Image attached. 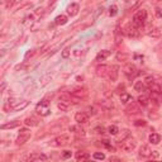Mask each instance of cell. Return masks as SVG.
<instances>
[{
    "instance_id": "cell-5",
    "label": "cell",
    "mask_w": 162,
    "mask_h": 162,
    "mask_svg": "<svg viewBox=\"0 0 162 162\" xmlns=\"http://www.w3.org/2000/svg\"><path fill=\"white\" fill-rule=\"evenodd\" d=\"M29 138H31V130H29L28 128H22L19 132L18 138L15 140V143L18 144V146H22V144H24L25 142H28Z\"/></svg>"
},
{
    "instance_id": "cell-28",
    "label": "cell",
    "mask_w": 162,
    "mask_h": 162,
    "mask_svg": "<svg viewBox=\"0 0 162 162\" xmlns=\"http://www.w3.org/2000/svg\"><path fill=\"white\" fill-rule=\"evenodd\" d=\"M143 81H144V84H146V86H147V89H150V87L152 86V85H153V84H155V82H156V81H155V79H153V76H151V75H148V76H146V79H144Z\"/></svg>"
},
{
    "instance_id": "cell-16",
    "label": "cell",
    "mask_w": 162,
    "mask_h": 162,
    "mask_svg": "<svg viewBox=\"0 0 162 162\" xmlns=\"http://www.w3.org/2000/svg\"><path fill=\"white\" fill-rule=\"evenodd\" d=\"M24 124L28 125V127H37L38 124H39V119H38L37 117H34V115L28 117V118L24 120Z\"/></svg>"
},
{
    "instance_id": "cell-45",
    "label": "cell",
    "mask_w": 162,
    "mask_h": 162,
    "mask_svg": "<svg viewBox=\"0 0 162 162\" xmlns=\"http://www.w3.org/2000/svg\"><path fill=\"white\" fill-rule=\"evenodd\" d=\"M109 161H119V158H118V157H110Z\"/></svg>"
},
{
    "instance_id": "cell-7",
    "label": "cell",
    "mask_w": 162,
    "mask_h": 162,
    "mask_svg": "<svg viewBox=\"0 0 162 162\" xmlns=\"http://www.w3.org/2000/svg\"><path fill=\"white\" fill-rule=\"evenodd\" d=\"M123 72L128 76V77H134L135 75H138V70L137 67H135L134 65H132V63H127V65L124 66V69H123Z\"/></svg>"
},
{
    "instance_id": "cell-39",
    "label": "cell",
    "mask_w": 162,
    "mask_h": 162,
    "mask_svg": "<svg viewBox=\"0 0 162 162\" xmlns=\"http://www.w3.org/2000/svg\"><path fill=\"white\" fill-rule=\"evenodd\" d=\"M155 13H156V16H157V18H162V9H161V8H156Z\"/></svg>"
},
{
    "instance_id": "cell-4",
    "label": "cell",
    "mask_w": 162,
    "mask_h": 162,
    "mask_svg": "<svg viewBox=\"0 0 162 162\" xmlns=\"http://www.w3.org/2000/svg\"><path fill=\"white\" fill-rule=\"evenodd\" d=\"M123 33H124L127 37H129V38H134V37L139 36V28L137 27V25H134L133 23H129V24H127L124 27Z\"/></svg>"
},
{
    "instance_id": "cell-1",
    "label": "cell",
    "mask_w": 162,
    "mask_h": 162,
    "mask_svg": "<svg viewBox=\"0 0 162 162\" xmlns=\"http://www.w3.org/2000/svg\"><path fill=\"white\" fill-rule=\"evenodd\" d=\"M146 22H147V11L144 9H139L133 15V19H132V23H133L134 25H137L139 29L144 27Z\"/></svg>"
},
{
    "instance_id": "cell-33",
    "label": "cell",
    "mask_w": 162,
    "mask_h": 162,
    "mask_svg": "<svg viewBox=\"0 0 162 162\" xmlns=\"http://www.w3.org/2000/svg\"><path fill=\"white\" fill-rule=\"evenodd\" d=\"M134 125L135 127H144V125H147V122L143 120V119H138V120L134 122Z\"/></svg>"
},
{
    "instance_id": "cell-35",
    "label": "cell",
    "mask_w": 162,
    "mask_h": 162,
    "mask_svg": "<svg viewBox=\"0 0 162 162\" xmlns=\"http://www.w3.org/2000/svg\"><path fill=\"white\" fill-rule=\"evenodd\" d=\"M117 13H118V10H117V6H115V5L110 6V9H109V14H110V15L114 16V15H117Z\"/></svg>"
},
{
    "instance_id": "cell-14",
    "label": "cell",
    "mask_w": 162,
    "mask_h": 162,
    "mask_svg": "<svg viewBox=\"0 0 162 162\" xmlns=\"http://www.w3.org/2000/svg\"><path fill=\"white\" fill-rule=\"evenodd\" d=\"M110 54H112V52L108 49H103V51H100L99 53L96 54V57H95V61L96 62H101V61H105L106 58H108Z\"/></svg>"
},
{
    "instance_id": "cell-13",
    "label": "cell",
    "mask_w": 162,
    "mask_h": 162,
    "mask_svg": "<svg viewBox=\"0 0 162 162\" xmlns=\"http://www.w3.org/2000/svg\"><path fill=\"white\" fill-rule=\"evenodd\" d=\"M152 153V150L150 148V146H147V144H143V146H140L139 148V156L143 157V158H148V157L151 156Z\"/></svg>"
},
{
    "instance_id": "cell-30",
    "label": "cell",
    "mask_w": 162,
    "mask_h": 162,
    "mask_svg": "<svg viewBox=\"0 0 162 162\" xmlns=\"http://www.w3.org/2000/svg\"><path fill=\"white\" fill-rule=\"evenodd\" d=\"M108 132H109V133L112 134V135H117L120 130H119V128H118L117 125H110V127L108 128Z\"/></svg>"
},
{
    "instance_id": "cell-34",
    "label": "cell",
    "mask_w": 162,
    "mask_h": 162,
    "mask_svg": "<svg viewBox=\"0 0 162 162\" xmlns=\"http://www.w3.org/2000/svg\"><path fill=\"white\" fill-rule=\"evenodd\" d=\"M70 53H71V51H70V48H65L62 51V53H61V56H62V58H67L70 56Z\"/></svg>"
},
{
    "instance_id": "cell-19",
    "label": "cell",
    "mask_w": 162,
    "mask_h": 162,
    "mask_svg": "<svg viewBox=\"0 0 162 162\" xmlns=\"http://www.w3.org/2000/svg\"><path fill=\"white\" fill-rule=\"evenodd\" d=\"M108 79L112 81V82L117 81V79H118V67L117 66H112V67H110V72H109V75H108Z\"/></svg>"
},
{
    "instance_id": "cell-18",
    "label": "cell",
    "mask_w": 162,
    "mask_h": 162,
    "mask_svg": "<svg viewBox=\"0 0 162 162\" xmlns=\"http://www.w3.org/2000/svg\"><path fill=\"white\" fill-rule=\"evenodd\" d=\"M75 158L77 160V161H87V160H90V155H89L87 152H84V151H79V152H76V155H75Z\"/></svg>"
},
{
    "instance_id": "cell-37",
    "label": "cell",
    "mask_w": 162,
    "mask_h": 162,
    "mask_svg": "<svg viewBox=\"0 0 162 162\" xmlns=\"http://www.w3.org/2000/svg\"><path fill=\"white\" fill-rule=\"evenodd\" d=\"M70 157H71V151H63V153H62L63 160H67V158H70Z\"/></svg>"
},
{
    "instance_id": "cell-24",
    "label": "cell",
    "mask_w": 162,
    "mask_h": 162,
    "mask_svg": "<svg viewBox=\"0 0 162 162\" xmlns=\"http://www.w3.org/2000/svg\"><path fill=\"white\" fill-rule=\"evenodd\" d=\"M148 139H150V142L152 144H158L161 142V135L158 133H152V134H150Z\"/></svg>"
},
{
    "instance_id": "cell-36",
    "label": "cell",
    "mask_w": 162,
    "mask_h": 162,
    "mask_svg": "<svg viewBox=\"0 0 162 162\" xmlns=\"http://www.w3.org/2000/svg\"><path fill=\"white\" fill-rule=\"evenodd\" d=\"M103 105L105 106V108L106 109H112V108H114V104H113V101H104V103H103Z\"/></svg>"
},
{
    "instance_id": "cell-32",
    "label": "cell",
    "mask_w": 162,
    "mask_h": 162,
    "mask_svg": "<svg viewBox=\"0 0 162 162\" xmlns=\"http://www.w3.org/2000/svg\"><path fill=\"white\" fill-rule=\"evenodd\" d=\"M94 158H95V160H105V155H104V153H101V152H95V153H94Z\"/></svg>"
},
{
    "instance_id": "cell-20",
    "label": "cell",
    "mask_w": 162,
    "mask_h": 162,
    "mask_svg": "<svg viewBox=\"0 0 162 162\" xmlns=\"http://www.w3.org/2000/svg\"><path fill=\"white\" fill-rule=\"evenodd\" d=\"M57 108L61 110V112H67V110H69V108H70V101H69V100L59 99L58 104H57Z\"/></svg>"
},
{
    "instance_id": "cell-26",
    "label": "cell",
    "mask_w": 162,
    "mask_h": 162,
    "mask_svg": "<svg viewBox=\"0 0 162 162\" xmlns=\"http://www.w3.org/2000/svg\"><path fill=\"white\" fill-rule=\"evenodd\" d=\"M20 125V122L19 120H13L10 123H8V124H3L1 125V129H11V128H16V127H19Z\"/></svg>"
},
{
    "instance_id": "cell-27",
    "label": "cell",
    "mask_w": 162,
    "mask_h": 162,
    "mask_svg": "<svg viewBox=\"0 0 162 162\" xmlns=\"http://www.w3.org/2000/svg\"><path fill=\"white\" fill-rule=\"evenodd\" d=\"M86 113L89 114V115L94 117V115H96V114L99 113V109H97L95 105H89L87 108H86Z\"/></svg>"
},
{
    "instance_id": "cell-12",
    "label": "cell",
    "mask_w": 162,
    "mask_h": 162,
    "mask_svg": "<svg viewBox=\"0 0 162 162\" xmlns=\"http://www.w3.org/2000/svg\"><path fill=\"white\" fill-rule=\"evenodd\" d=\"M71 95L75 96L76 99L81 100V99H84V97L87 95V90H86V89H84V87H79V89H75V90L71 92Z\"/></svg>"
},
{
    "instance_id": "cell-43",
    "label": "cell",
    "mask_w": 162,
    "mask_h": 162,
    "mask_svg": "<svg viewBox=\"0 0 162 162\" xmlns=\"http://www.w3.org/2000/svg\"><path fill=\"white\" fill-rule=\"evenodd\" d=\"M4 89H5V82H3V84H1V87H0V91L3 92V91H4Z\"/></svg>"
},
{
    "instance_id": "cell-23",
    "label": "cell",
    "mask_w": 162,
    "mask_h": 162,
    "mask_svg": "<svg viewBox=\"0 0 162 162\" xmlns=\"http://www.w3.org/2000/svg\"><path fill=\"white\" fill-rule=\"evenodd\" d=\"M120 101H122V104H128V103H130V101H133V97H132V95H129L128 92H122L120 94Z\"/></svg>"
},
{
    "instance_id": "cell-38",
    "label": "cell",
    "mask_w": 162,
    "mask_h": 162,
    "mask_svg": "<svg viewBox=\"0 0 162 162\" xmlns=\"http://www.w3.org/2000/svg\"><path fill=\"white\" fill-rule=\"evenodd\" d=\"M94 130H95V133H99V134H103L104 132H105V129H104L103 127H96Z\"/></svg>"
},
{
    "instance_id": "cell-41",
    "label": "cell",
    "mask_w": 162,
    "mask_h": 162,
    "mask_svg": "<svg viewBox=\"0 0 162 162\" xmlns=\"http://www.w3.org/2000/svg\"><path fill=\"white\" fill-rule=\"evenodd\" d=\"M150 157H151V158H157V157H158V152H157V151H152Z\"/></svg>"
},
{
    "instance_id": "cell-10",
    "label": "cell",
    "mask_w": 162,
    "mask_h": 162,
    "mask_svg": "<svg viewBox=\"0 0 162 162\" xmlns=\"http://www.w3.org/2000/svg\"><path fill=\"white\" fill-rule=\"evenodd\" d=\"M89 118H90V115L86 112H79L75 115V120L77 122V124H84V123L89 122Z\"/></svg>"
},
{
    "instance_id": "cell-11",
    "label": "cell",
    "mask_w": 162,
    "mask_h": 162,
    "mask_svg": "<svg viewBox=\"0 0 162 162\" xmlns=\"http://www.w3.org/2000/svg\"><path fill=\"white\" fill-rule=\"evenodd\" d=\"M79 10H80V5L77 3H71L69 6H67V14H69L70 16H75V15H77L79 14Z\"/></svg>"
},
{
    "instance_id": "cell-42",
    "label": "cell",
    "mask_w": 162,
    "mask_h": 162,
    "mask_svg": "<svg viewBox=\"0 0 162 162\" xmlns=\"http://www.w3.org/2000/svg\"><path fill=\"white\" fill-rule=\"evenodd\" d=\"M33 54H34V51H31V52H27V53H25V58H28L29 56H33Z\"/></svg>"
},
{
    "instance_id": "cell-3",
    "label": "cell",
    "mask_w": 162,
    "mask_h": 162,
    "mask_svg": "<svg viewBox=\"0 0 162 162\" xmlns=\"http://www.w3.org/2000/svg\"><path fill=\"white\" fill-rule=\"evenodd\" d=\"M36 112L39 114L41 117H47L51 113L49 110V101L47 99H43L41 103H38L36 106Z\"/></svg>"
},
{
    "instance_id": "cell-31",
    "label": "cell",
    "mask_w": 162,
    "mask_h": 162,
    "mask_svg": "<svg viewBox=\"0 0 162 162\" xmlns=\"http://www.w3.org/2000/svg\"><path fill=\"white\" fill-rule=\"evenodd\" d=\"M129 135H130V132H129V129H124V130H122V135H120V137H119L118 142H120V140L125 139L127 137H129Z\"/></svg>"
},
{
    "instance_id": "cell-6",
    "label": "cell",
    "mask_w": 162,
    "mask_h": 162,
    "mask_svg": "<svg viewBox=\"0 0 162 162\" xmlns=\"http://www.w3.org/2000/svg\"><path fill=\"white\" fill-rule=\"evenodd\" d=\"M125 112H127V114H129V115L139 114L140 113V105L138 103H135V101H130V103H128V105H127Z\"/></svg>"
},
{
    "instance_id": "cell-15",
    "label": "cell",
    "mask_w": 162,
    "mask_h": 162,
    "mask_svg": "<svg viewBox=\"0 0 162 162\" xmlns=\"http://www.w3.org/2000/svg\"><path fill=\"white\" fill-rule=\"evenodd\" d=\"M48 160V157L43 153H32V155H29L28 157V161H47Z\"/></svg>"
},
{
    "instance_id": "cell-21",
    "label": "cell",
    "mask_w": 162,
    "mask_h": 162,
    "mask_svg": "<svg viewBox=\"0 0 162 162\" xmlns=\"http://www.w3.org/2000/svg\"><path fill=\"white\" fill-rule=\"evenodd\" d=\"M29 103H28V100H22V101H18L15 105H14V108H13V112H18V110H23L25 106H27Z\"/></svg>"
},
{
    "instance_id": "cell-22",
    "label": "cell",
    "mask_w": 162,
    "mask_h": 162,
    "mask_svg": "<svg viewBox=\"0 0 162 162\" xmlns=\"http://www.w3.org/2000/svg\"><path fill=\"white\" fill-rule=\"evenodd\" d=\"M134 90L135 91H139V92L146 91L147 90V86H146V84H144V81H137V82L134 84Z\"/></svg>"
},
{
    "instance_id": "cell-8",
    "label": "cell",
    "mask_w": 162,
    "mask_h": 162,
    "mask_svg": "<svg viewBox=\"0 0 162 162\" xmlns=\"http://www.w3.org/2000/svg\"><path fill=\"white\" fill-rule=\"evenodd\" d=\"M70 143V137L67 134H61L53 140V144L54 146H58V147H63V146H67Z\"/></svg>"
},
{
    "instance_id": "cell-46",
    "label": "cell",
    "mask_w": 162,
    "mask_h": 162,
    "mask_svg": "<svg viewBox=\"0 0 162 162\" xmlns=\"http://www.w3.org/2000/svg\"><path fill=\"white\" fill-rule=\"evenodd\" d=\"M56 1H57V0H49V5H52V4H54Z\"/></svg>"
},
{
    "instance_id": "cell-17",
    "label": "cell",
    "mask_w": 162,
    "mask_h": 162,
    "mask_svg": "<svg viewBox=\"0 0 162 162\" xmlns=\"http://www.w3.org/2000/svg\"><path fill=\"white\" fill-rule=\"evenodd\" d=\"M137 103H138L140 106H147V105H150L151 99H150V96H147V95H144V94H142V95L138 96Z\"/></svg>"
},
{
    "instance_id": "cell-25",
    "label": "cell",
    "mask_w": 162,
    "mask_h": 162,
    "mask_svg": "<svg viewBox=\"0 0 162 162\" xmlns=\"http://www.w3.org/2000/svg\"><path fill=\"white\" fill-rule=\"evenodd\" d=\"M67 16L66 15H58L56 19H54V24L56 25H65L67 23Z\"/></svg>"
},
{
    "instance_id": "cell-9",
    "label": "cell",
    "mask_w": 162,
    "mask_h": 162,
    "mask_svg": "<svg viewBox=\"0 0 162 162\" xmlns=\"http://www.w3.org/2000/svg\"><path fill=\"white\" fill-rule=\"evenodd\" d=\"M110 67L112 66H108V65H100L96 67V75L99 77H108L109 72H110Z\"/></svg>"
},
{
    "instance_id": "cell-2",
    "label": "cell",
    "mask_w": 162,
    "mask_h": 162,
    "mask_svg": "<svg viewBox=\"0 0 162 162\" xmlns=\"http://www.w3.org/2000/svg\"><path fill=\"white\" fill-rule=\"evenodd\" d=\"M118 143H119V147H120L124 152H132L135 147H137V140H135L133 137H130V135L127 137L125 139L120 140V142H118Z\"/></svg>"
},
{
    "instance_id": "cell-44",
    "label": "cell",
    "mask_w": 162,
    "mask_h": 162,
    "mask_svg": "<svg viewBox=\"0 0 162 162\" xmlns=\"http://www.w3.org/2000/svg\"><path fill=\"white\" fill-rule=\"evenodd\" d=\"M134 58H135V59H143V56H138V54H134Z\"/></svg>"
},
{
    "instance_id": "cell-40",
    "label": "cell",
    "mask_w": 162,
    "mask_h": 162,
    "mask_svg": "<svg viewBox=\"0 0 162 162\" xmlns=\"http://www.w3.org/2000/svg\"><path fill=\"white\" fill-rule=\"evenodd\" d=\"M13 5H14V0H8V1H6V4H5L6 9H9V8H11Z\"/></svg>"
},
{
    "instance_id": "cell-29",
    "label": "cell",
    "mask_w": 162,
    "mask_h": 162,
    "mask_svg": "<svg viewBox=\"0 0 162 162\" xmlns=\"http://www.w3.org/2000/svg\"><path fill=\"white\" fill-rule=\"evenodd\" d=\"M148 36H151V37H155V38H158L161 36V31L158 28H153L151 29V32H148Z\"/></svg>"
}]
</instances>
